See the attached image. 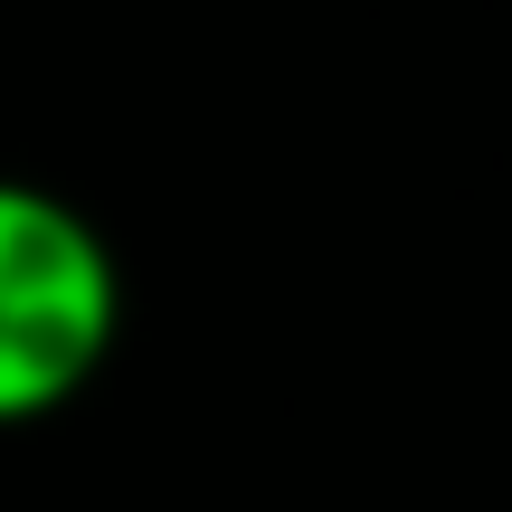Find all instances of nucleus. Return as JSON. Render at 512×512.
Here are the masks:
<instances>
[{"label":"nucleus","mask_w":512,"mask_h":512,"mask_svg":"<svg viewBox=\"0 0 512 512\" xmlns=\"http://www.w3.org/2000/svg\"><path fill=\"white\" fill-rule=\"evenodd\" d=\"M124 342V266L48 181L0 171V427H38Z\"/></svg>","instance_id":"1"}]
</instances>
